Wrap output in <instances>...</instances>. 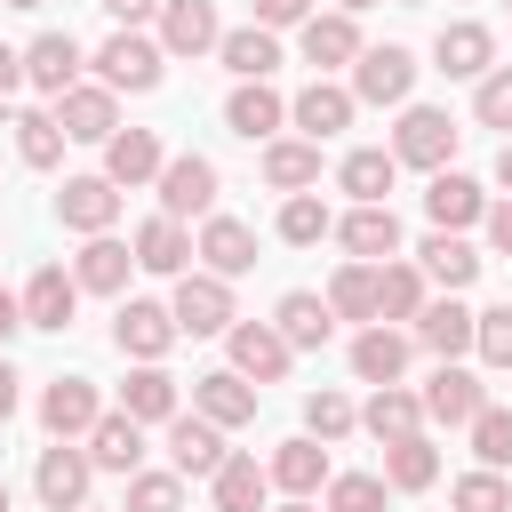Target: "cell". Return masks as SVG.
Here are the masks:
<instances>
[{"label":"cell","instance_id":"8","mask_svg":"<svg viewBox=\"0 0 512 512\" xmlns=\"http://www.w3.org/2000/svg\"><path fill=\"white\" fill-rule=\"evenodd\" d=\"M168 312H176V336H224L240 320L232 312V280H216V272H184L176 296H168Z\"/></svg>","mask_w":512,"mask_h":512},{"label":"cell","instance_id":"55","mask_svg":"<svg viewBox=\"0 0 512 512\" xmlns=\"http://www.w3.org/2000/svg\"><path fill=\"white\" fill-rule=\"evenodd\" d=\"M16 88H24V48L0 40V96H16Z\"/></svg>","mask_w":512,"mask_h":512},{"label":"cell","instance_id":"39","mask_svg":"<svg viewBox=\"0 0 512 512\" xmlns=\"http://www.w3.org/2000/svg\"><path fill=\"white\" fill-rule=\"evenodd\" d=\"M264 184L272 192H312L320 184V144L312 136H272L264 144Z\"/></svg>","mask_w":512,"mask_h":512},{"label":"cell","instance_id":"5","mask_svg":"<svg viewBox=\"0 0 512 512\" xmlns=\"http://www.w3.org/2000/svg\"><path fill=\"white\" fill-rule=\"evenodd\" d=\"M96 424H104L96 376H48V384H40V432H48V440H88Z\"/></svg>","mask_w":512,"mask_h":512},{"label":"cell","instance_id":"34","mask_svg":"<svg viewBox=\"0 0 512 512\" xmlns=\"http://www.w3.org/2000/svg\"><path fill=\"white\" fill-rule=\"evenodd\" d=\"M408 352H416V336H400V328L376 320V328L352 336V376H360V384H400V376H408Z\"/></svg>","mask_w":512,"mask_h":512},{"label":"cell","instance_id":"59","mask_svg":"<svg viewBox=\"0 0 512 512\" xmlns=\"http://www.w3.org/2000/svg\"><path fill=\"white\" fill-rule=\"evenodd\" d=\"M280 512H328V504H320V496H288Z\"/></svg>","mask_w":512,"mask_h":512},{"label":"cell","instance_id":"64","mask_svg":"<svg viewBox=\"0 0 512 512\" xmlns=\"http://www.w3.org/2000/svg\"><path fill=\"white\" fill-rule=\"evenodd\" d=\"M80 512H96V504H80Z\"/></svg>","mask_w":512,"mask_h":512},{"label":"cell","instance_id":"6","mask_svg":"<svg viewBox=\"0 0 512 512\" xmlns=\"http://www.w3.org/2000/svg\"><path fill=\"white\" fill-rule=\"evenodd\" d=\"M112 344H120V360L152 368V360H168V344H176V312H168L160 296H128V304L112 312Z\"/></svg>","mask_w":512,"mask_h":512},{"label":"cell","instance_id":"47","mask_svg":"<svg viewBox=\"0 0 512 512\" xmlns=\"http://www.w3.org/2000/svg\"><path fill=\"white\" fill-rule=\"evenodd\" d=\"M352 424H360V408H352L344 392H328V384L304 392V432H312V440H344Z\"/></svg>","mask_w":512,"mask_h":512},{"label":"cell","instance_id":"29","mask_svg":"<svg viewBox=\"0 0 512 512\" xmlns=\"http://www.w3.org/2000/svg\"><path fill=\"white\" fill-rule=\"evenodd\" d=\"M224 456H232V448H224V432H216L208 416H176V424H168V472H184V480H216Z\"/></svg>","mask_w":512,"mask_h":512},{"label":"cell","instance_id":"31","mask_svg":"<svg viewBox=\"0 0 512 512\" xmlns=\"http://www.w3.org/2000/svg\"><path fill=\"white\" fill-rule=\"evenodd\" d=\"M160 168H168V152H160V136H152V128H120V136L104 144V176H112L120 192L160 184Z\"/></svg>","mask_w":512,"mask_h":512},{"label":"cell","instance_id":"61","mask_svg":"<svg viewBox=\"0 0 512 512\" xmlns=\"http://www.w3.org/2000/svg\"><path fill=\"white\" fill-rule=\"evenodd\" d=\"M0 8H48V0H0Z\"/></svg>","mask_w":512,"mask_h":512},{"label":"cell","instance_id":"62","mask_svg":"<svg viewBox=\"0 0 512 512\" xmlns=\"http://www.w3.org/2000/svg\"><path fill=\"white\" fill-rule=\"evenodd\" d=\"M0 512H8V480H0Z\"/></svg>","mask_w":512,"mask_h":512},{"label":"cell","instance_id":"21","mask_svg":"<svg viewBox=\"0 0 512 512\" xmlns=\"http://www.w3.org/2000/svg\"><path fill=\"white\" fill-rule=\"evenodd\" d=\"M424 216H432V232H472V224L488 216V192H480L464 168H440V176L424 184Z\"/></svg>","mask_w":512,"mask_h":512},{"label":"cell","instance_id":"7","mask_svg":"<svg viewBox=\"0 0 512 512\" xmlns=\"http://www.w3.org/2000/svg\"><path fill=\"white\" fill-rule=\"evenodd\" d=\"M88 480H96V464H88L80 440H48L40 464H32V496H40L48 512H80V504H88Z\"/></svg>","mask_w":512,"mask_h":512},{"label":"cell","instance_id":"17","mask_svg":"<svg viewBox=\"0 0 512 512\" xmlns=\"http://www.w3.org/2000/svg\"><path fill=\"white\" fill-rule=\"evenodd\" d=\"M168 56H216V40H224V16H216V0H160V32H152Z\"/></svg>","mask_w":512,"mask_h":512},{"label":"cell","instance_id":"23","mask_svg":"<svg viewBox=\"0 0 512 512\" xmlns=\"http://www.w3.org/2000/svg\"><path fill=\"white\" fill-rule=\"evenodd\" d=\"M72 312H80V280H72V264H40L32 280H24V328H72Z\"/></svg>","mask_w":512,"mask_h":512},{"label":"cell","instance_id":"12","mask_svg":"<svg viewBox=\"0 0 512 512\" xmlns=\"http://www.w3.org/2000/svg\"><path fill=\"white\" fill-rule=\"evenodd\" d=\"M56 216H64V232H80V240H96V232H112L120 224V184L96 168V176H64V192H56Z\"/></svg>","mask_w":512,"mask_h":512},{"label":"cell","instance_id":"53","mask_svg":"<svg viewBox=\"0 0 512 512\" xmlns=\"http://www.w3.org/2000/svg\"><path fill=\"white\" fill-rule=\"evenodd\" d=\"M96 8H104V16L120 24V32H144V24L160 16V0H96Z\"/></svg>","mask_w":512,"mask_h":512},{"label":"cell","instance_id":"44","mask_svg":"<svg viewBox=\"0 0 512 512\" xmlns=\"http://www.w3.org/2000/svg\"><path fill=\"white\" fill-rule=\"evenodd\" d=\"M64 128H56V112H16V160L24 168H56L64 160Z\"/></svg>","mask_w":512,"mask_h":512},{"label":"cell","instance_id":"51","mask_svg":"<svg viewBox=\"0 0 512 512\" xmlns=\"http://www.w3.org/2000/svg\"><path fill=\"white\" fill-rule=\"evenodd\" d=\"M472 352H480L488 368H512V304H488V312H480V328H472Z\"/></svg>","mask_w":512,"mask_h":512},{"label":"cell","instance_id":"32","mask_svg":"<svg viewBox=\"0 0 512 512\" xmlns=\"http://www.w3.org/2000/svg\"><path fill=\"white\" fill-rule=\"evenodd\" d=\"M336 184L352 192V208H384V192L400 184L392 144H360V152H344V160H336Z\"/></svg>","mask_w":512,"mask_h":512},{"label":"cell","instance_id":"3","mask_svg":"<svg viewBox=\"0 0 512 512\" xmlns=\"http://www.w3.org/2000/svg\"><path fill=\"white\" fill-rule=\"evenodd\" d=\"M360 16H344V8H312L304 24H296V56L312 64V80H328V72H352L360 64Z\"/></svg>","mask_w":512,"mask_h":512},{"label":"cell","instance_id":"38","mask_svg":"<svg viewBox=\"0 0 512 512\" xmlns=\"http://www.w3.org/2000/svg\"><path fill=\"white\" fill-rule=\"evenodd\" d=\"M216 56H224L232 80H272V72H280V32H264V24H232V32L216 40Z\"/></svg>","mask_w":512,"mask_h":512},{"label":"cell","instance_id":"30","mask_svg":"<svg viewBox=\"0 0 512 512\" xmlns=\"http://www.w3.org/2000/svg\"><path fill=\"white\" fill-rule=\"evenodd\" d=\"M272 488H288V496H320L336 472H328V440H312V432H296V440H280L272 448Z\"/></svg>","mask_w":512,"mask_h":512},{"label":"cell","instance_id":"14","mask_svg":"<svg viewBox=\"0 0 512 512\" xmlns=\"http://www.w3.org/2000/svg\"><path fill=\"white\" fill-rule=\"evenodd\" d=\"M224 128L248 136V144H272V136L288 128V96H280L272 80H232V96H224Z\"/></svg>","mask_w":512,"mask_h":512},{"label":"cell","instance_id":"54","mask_svg":"<svg viewBox=\"0 0 512 512\" xmlns=\"http://www.w3.org/2000/svg\"><path fill=\"white\" fill-rule=\"evenodd\" d=\"M480 232H488V248H496V256H512V200H488Z\"/></svg>","mask_w":512,"mask_h":512},{"label":"cell","instance_id":"58","mask_svg":"<svg viewBox=\"0 0 512 512\" xmlns=\"http://www.w3.org/2000/svg\"><path fill=\"white\" fill-rule=\"evenodd\" d=\"M496 184H504V200H512V144L496 152Z\"/></svg>","mask_w":512,"mask_h":512},{"label":"cell","instance_id":"19","mask_svg":"<svg viewBox=\"0 0 512 512\" xmlns=\"http://www.w3.org/2000/svg\"><path fill=\"white\" fill-rule=\"evenodd\" d=\"M480 408H488V384H480L472 368L440 360V368H432V384H424V424H448V432H456V424H472Z\"/></svg>","mask_w":512,"mask_h":512},{"label":"cell","instance_id":"20","mask_svg":"<svg viewBox=\"0 0 512 512\" xmlns=\"http://www.w3.org/2000/svg\"><path fill=\"white\" fill-rule=\"evenodd\" d=\"M80 64H88V48H80L72 32H40V40L24 48V80H32L48 104H56L64 88H80Z\"/></svg>","mask_w":512,"mask_h":512},{"label":"cell","instance_id":"45","mask_svg":"<svg viewBox=\"0 0 512 512\" xmlns=\"http://www.w3.org/2000/svg\"><path fill=\"white\" fill-rule=\"evenodd\" d=\"M464 432H472V456H480L488 472H504V464H512V408H496V400H488Z\"/></svg>","mask_w":512,"mask_h":512},{"label":"cell","instance_id":"26","mask_svg":"<svg viewBox=\"0 0 512 512\" xmlns=\"http://www.w3.org/2000/svg\"><path fill=\"white\" fill-rule=\"evenodd\" d=\"M200 272H216V280L256 272V224H240V216H208V224H200Z\"/></svg>","mask_w":512,"mask_h":512},{"label":"cell","instance_id":"49","mask_svg":"<svg viewBox=\"0 0 512 512\" xmlns=\"http://www.w3.org/2000/svg\"><path fill=\"white\" fill-rule=\"evenodd\" d=\"M448 504H456V512H512V488H504V472L480 464V472H464V480L448 488Z\"/></svg>","mask_w":512,"mask_h":512},{"label":"cell","instance_id":"15","mask_svg":"<svg viewBox=\"0 0 512 512\" xmlns=\"http://www.w3.org/2000/svg\"><path fill=\"white\" fill-rule=\"evenodd\" d=\"M352 112H360V104H352V88H344V80H304V88L288 96V128H304L312 144L344 136V128H352Z\"/></svg>","mask_w":512,"mask_h":512},{"label":"cell","instance_id":"16","mask_svg":"<svg viewBox=\"0 0 512 512\" xmlns=\"http://www.w3.org/2000/svg\"><path fill=\"white\" fill-rule=\"evenodd\" d=\"M256 384L248 376H232V368H208V376H192V416H208L216 432H240V424H256Z\"/></svg>","mask_w":512,"mask_h":512},{"label":"cell","instance_id":"27","mask_svg":"<svg viewBox=\"0 0 512 512\" xmlns=\"http://www.w3.org/2000/svg\"><path fill=\"white\" fill-rule=\"evenodd\" d=\"M128 272H136V248H128V240H112V232L80 240V256H72L80 296H120V288H128Z\"/></svg>","mask_w":512,"mask_h":512},{"label":"cell","instance_id":"9","mask_svg":"<svg viewBox=\"0 0 512 512\" xmlns=\"http://www.w3.org/2000/svg\"><path fill=\"white\" fill-rule=\"evenodd\" d=\"M224 352H232V376H248L256 392H264V384H280V376H288V360H296V352H288V336H280L272 320H232V328H224Z\"/></svg>","mask_w":512,"mask_h":512},{"label":"cell","instance_id":"28","mask_svg":"<svg viewBox=\"0 0 512 512\" xmlns=\"http://www.w3.org/2000/svg\"><path fill=\"white\" fill-rule=\"evenodd\" d=\"M360 432L384 440V448H392V440H416V432H424V392H408V384H376L368 408H360Z\"/></svg>","mask_w":512,"mask_h":512},{"label":"cell","instance_id":"24","mask_svg":"<svg viewBox=\"0 0 512 512\" xmlns=\"http://www.w3.org/2000/svg\"><path fill=\"white\" fill-rule=\"evenodd\" d=\"M472 328H480V312H472V304H456V296H432V304L416 312V328H408V336H416L432 360H464V352H472Z\"/></svg>","mask_w":512,"mask_h":512},{"label":"cell","instance_id":"33","mask_svg":"<svg viewBox=\"0 0 512 512\" xmlns=\"http://www.w3.org/2000/svg\"><path fill=\"white\" fill-rule=\"evenodd\" d=\"M272 328L288 336V352H320V344L336 336V312H328V296H312V288H288V296L272 304Z\"/></svg>","mask_w":512,"mask_h":512},{"label":"cell","instance_id":"43","mask_svg":"<svg viewBox=\"0 0 512 512\" xmlns=\"http://www.w3.org/2000/svg\"><path fill=\"white\" fill-rule=\"evenodd\" d=\"M280 240H288V248H320V240H336L328 200H320V192H288V200H280Z\"/></svg>","mask_w":512,"mask_h":512},{"label":"cell","instance_id":"50","mask_svg":"<svg viewBox=\"0 0 512 512\" xmlns=\"http://www.w3.org/2000/svg\"><path fill=\"white\" fill-rule=\"evenodd\" d=\"M472 120H480V128H504V144H512V64H496V72L472 88Z\"/></svg>","mask_w":512,"mask_h":512},{"label":"cell","instance_id":"10","mask_svg":"<svg viewBox=\"0 0 512 512\" xmlns=\"http://www.w3.org/2000/svg\"><path fill=\"white\" fill-rule=\"evenodd\" d=\"M352 104H408V88H416V56L400 48V40H384V48H360V64H352Z\"/></svg>","mask_w":512,"mask_h":512},{"label":"cell","instance_id":"11","mask_svg":"<svg viewBox=\"0 0 512 512\" xmlns=\"http://www.w3.org/2000/svg\"><path fill=\"white\" fill-rule=\"evenodd\" d=\"M48 112H56V128H64L72 144H112V136H120V96H112L104 80H80V88H64Z\"/></svg>","mask_w":512,"mask_h":512},{"label":"cell","instance_id":"46","mask_svg":"<svg viewBox=\"0 0 512 512\" xmlns=\"http://www.w3.org/2000/svg\"><path fill=\"white\" fill-rule=\"evenodd\" d=\"M384 496H392V488H384V472H336V480L320 488V504H328V512H384Z\"/></svg>","mask_w":512,"mask_h":512},{"label":"cell","instance_id":"56","mask_svg":"<svg viewBox=\"0 0 512 512\" xmlns=\"http://www.w3.org/2000/svg\"><path fill=\"white\" fill-rule=\"evenodd\" d=\"M16 384H24V376H16V368H8V352H0V424H8V416H16V400H24Z\"/></svg>","mask_w":512,"mask_h":512},{"label":"cell","instance_id":"22","mask_svg":"<svg viewBox=\"0 0 512 512\" xmlns=\"http://www.w3.org/2000/svg\"><path fill=\"white\" fill-rule=\"evenodd\" d=\"M480 264H488V256H480V248H472L464 232H424V248H416V272H424V280H432L440 296L472 288V280H480Z\"/></svg>","mask_w":512,"mask_h":512},{"label":"cell","instance_id":"57","mask_svg":"<svg viewBox=\"0 0 512 512\" xmlns=\"http://www.w3.org/2000/svg\"><path fill=\"white\" fill-rule=\"evenodd\" d=\"M16 328H24V296H8V288H0V352H8V336H16Z\"/></svg>","mask_w":512,"mask_h":512},{"label":"cell","instance_id":"36","mask_svg":"<svg viewBox=\"0 0 512 512\" xmlns=\"http://www.w3.org/2000/svg\"><path fill=\"white\" fill-rule=\"evenodd\" d=\"M88 464H96V472H120V480L144 472V424L120 416V408H104V424L88 432Z\"/></svg>","mask_w":512,"mask_h":512},{"label":"cell","instance_id":"52","mask_svg":"<svg viewBox=\"0 0 512 512\" xmlns=\"http://www.w3.org/2000/svg\"><path fill=\"white\" fill-rule=\"evenodd\" d=\"M312 16V0H256V16L248 24H264V32H288V24H304Z\"/></svg>","mask_w":512,"mask_h":512},{"label":"cell","instance_id":"40","mask_svg":"<svg viewBox=\"0 0 512 512\" xmlns=\"http://www.w3.org/2000/svg\"><path fill=\"white\" fill-rule=\"evenodd\" d=\"M432 280L416 272V256H392V264H376V320H416L432 296H424Z\"/></svg>","mask_w":512,"mask_h":512},{"label":"cell","instance_id":"37","mask_svg":"<svg viewBox=\"0 0 512 512\" xmlns=\"http://www.w3.org/2000/svg\"><path fill=\"white\" fill-rule=\"evenodd\" d=\"M208 496H216V512H264V496H272V472H264L248 448H232V456L216 464Z\"/></svg>","mask_w":512,"mask_h":512},{"label":"cell","instance_id":"2","mask_svg":"<svg viewBox=\"0 0 512 512\" xmlns=\"http://www.w3.org/2000/svg\"><path fill=\"white\" fill-rule=\"evenodd\" d=\"M456 120L440 112V104H400V128H392V160L400 168H424V176H440L448 160H456Z\"/></svg>","mask_w":512,"mask_h":512},{"label":"cell","instance_id":"42","mask_svg":"<svg viewBox=\"0 0 512 512\" xmlns=\"http://www.w3.org/2000/svg\"><path fill=\"white\" fill-rule=\"evenodd\" d=\"M440 480V448L416 432V440H392L384 448V488H400V496H416V488H432Z\"/></svg>","mask_w":512,"mask_h":512},{"label":"cell","instance_id":"48","mask_svg":"<svg viewBox=\"0 0 512 512\" xmlns=\"http://www.w3.org/2000/svg\"><path fill=\"white\" fill-rule=\"evenodd\" d=\"M120 512H184V472H128Z\"/></svg>","mask_w":512,"mask_h":512},{"label":"cell","instance_id":"1","mask_svg":"<svg viewBox=\"0 0 512 512\" xmlns=\"http://www.w3.org/2000/svg\"><path fill=\"white\" fill-rule=\"evenodd\" d=\"M96 80L112 88V96H144V88H160V72H168V48L152 40V32H112L96 56Z\"/></svg>","mask_w":512,"mask_h":512},{"label":"cell","instance_id":"63","mask_svg":"<svg viewBox=\"0 0 512 512\" xmlns=\"http://www.w3.org/2000/svg\"><path fill=\"white\" fill-rule=\"evenodd\" d=\"M400 8H424V0H400Z\"/></svg>","mask_w":512,"mask_h":512},{"label":"cell","instance_id":"60","mask_svg":"<svg viewBox=\"0 0 512 512\" xmlns=\"http://www.w3.org/2000/svg\"><path fill=\"white\" fill-rule=\"evenodd\" d=\"M336 8H344V16H360V8H376V0H336Z\"/></svg>","mask_w":512,"mask_h":512},{"label":"cell","instance_id":"13","mask_svg":"<svg viewBox=\"0 0 512 512\" xmlns=\"http://www.w3.org/2000/svg\"><path fill=\"white\" fill-rule=\"evenodd\" d=\"M432 64H440L448 80H488V72H496V32H488L480 16H456V24H440Z\"/></svg>","mask_w":512,"mask_h":512},{"label":"cell","instance_id":"25","mask_svg":"<svg viewBox=\"0 0 512 512\" xmlns=\"http://www.w3.org/2000/svg\"><path fill=\"white\" fill-rule=\"evenodd\" d=\"M336 240H344L352 264H392V256H400V216H392V200H384V208L336 216Z\"/></svg>","mask_w":512,"mask_h":512},{"label":"cell","instance_id":"35","mask_svg":"<svg viewBox=\"0 0 512 512\" xmlns=\"http://www.w3.org/2000/svg\"><path fill=\"white\" fill-rule=\"evenodd\" d=\"M120 416H136V424H176L184 416V392H176V376L152 360V368H128V384H120Z\"/></svg>","mask_w":512,"mask_h":512},{"label":"cell","instance_id":"4","mask_svg":"<svg viewBox=\"0 0 512 512\" xmlns=\"http://www.w3.org/2000/svg\"><path fill=\"white\" fill-rule=\"evenodd\" d=\"M216 184H224V176H216L208 152H168V168H160L152 192H160V216H176V224L200 216V224H208V216H216Z\"/></svg>","mask_w":512,"mask_h":512},{"label":"cell","instance_id":"18","mask_svg":"<svg viewBox=\"0 0 512 512\" xmlns=\"http://www.w3.org/2000/svg\"><path fill=\"white\" fill-rule=\"evenodd\" d=\"M128 248H136V272H160V280H184V272H192V256H200V240H192L176 216H144Z\"/></svg>","mask_w":512,"mask_h":512},{"label":"cell","instance_id":"41","mask_svg":"<svg viewBox=\"0 0 512 512\" xmlns=\"http://www.w3.org/2000/svg\"><path fill=\"white\" fill-rule=\"evenodd\" d=\"M328 312L336 320H360V328H376V264H336V280H328Z\"/></svg>","mask_w":512,"mask_h":512}]
</instances>
